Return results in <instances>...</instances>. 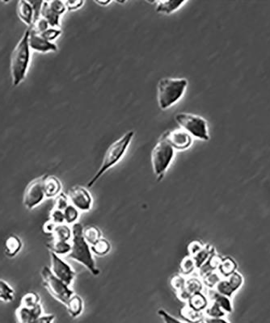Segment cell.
<instances>
[{
	"instance_id": "obj_1",
	"label": "cell",
	"mask_w": 270,
	"mask_h": 323,
	"mask_svg": "<svg viewBox=\"0 0 270 323\" xmlns=\"http://www.w3.org/2000/svg\"><path fill=\"white\" fill-rule=\"evenodd\" d=\"M84 228L82 224L79 222L71 226V251L67 257L82 264L92 275L96 276L100 274V270L96 267L91 246L84 237Z\"/></svg>"
},
{
	"instance_id": "obj_2",
	"label": "cell",
	"mask_w": 270,
	"mask_h": 323,
	"mask_svg": "<svg viewBox=\"0 0 270 323\" xmlns=\"http://www.w3.org/2000/svg\"><path fill=\"white\" fill-rule=\"evenodd\" d=\"M134 137V130H130L108 146L98 171L87 184L88 188L93 187L96 182L98 181L100 178L108 172V170L114 167L122 159L128 150V147L132 142Z\"/></svg>"
},
{
	"instance_id": "obj_3",
	"label": "cell",
	"mask_w": 270,
	"mask_h": 323,
	"mask_svg": "<svg viewBox=\"0 0 270 323\" xmlns=\"http://www.w3.org/2000/svg\"><path fill=\"white\" fill-rule=\"evenodd\" d=\"M188 87V80L184 78H163L157 84V102L159 108H170L183 97Z\"/></svg>"
},
{
	"instance_id": "obj_4",
	"label": "cell",
	"mask_w": 270,
	"mask_h": 323,
	"mask_svg": "<svg viewBox=\"0 0 270 323\" xmlns=\"http://www.w3.org/2000/svg\"><path fill=\"white\" fill-rule=\"evenodd\" d=\"M29 28H28L16 45L12 52L11 60V75L13 86H18L26 77L27 71L30 63V47L28 44Z\"/></svg>"
},
{
	"instance_id": "obj_5",
	"label": "cell",
	"mask_w": 270,
	"mask_h": 323,
	"mask_svg": "<svg viewBox=\"0 0 270 323\" xmlns=\"http://www.w3.org/2000/svg\"><path fill=\"white\" fill-rule=\"evenodd\" d=\"M176 150L165 141L160 138L151 151V165L156 180L160 182L164 179L167 171L175 158Z\"/></svg>"
},
{
	"instance_id": "obj_6",
	"label": "cell",
	"mask_w": 270,
	"mask_h": 323,
	"mask_svg": "<svg viewBox=\"0 0 270 323\" xmlns=\"http://www.w3.org/2000/svg\"><path fill=\"white\" fill-rule=\"evenodd\" d=\"M175 120L184 131H186L192 138L202 141H209L208 125L202 116H198L189 112H178L175 116Z\"/></svg>"
},
{
	"instance_id": "obj_7",
	"label": "cell",
	"mask_w": 270,
	"mask_h": 323,
	"mask_svg": "<svg viewBox=\"0 0 270 323\" xmlns=\"http://www.w3.org/2000/svg\"><path fill=\"white\" fill-rule=\"evenodd\" d=\"M41 275L44 287L50 295L62 305H66L70 297L74 294V291L70 289V286H67L64 282L57 278L52 273L50 267H42Z\"/></svg>"
},
{
	"instance_id": "obj_8",
	"label": "cell",
	"mask_w": 270,
	"mask_h": 323,
	"mask_svg": "<svg viewBox=\"0 0 270 323\" xmlns=\"http://www.w3.org/2000/svg\"><path fill=\"white\" fill-rule=\"evenodd\" d=\"M45 176L36 178L27 186L23 199L24 207L27 210H33L46 198L44 191Z\"/></svg>"
},
{
	"instance_id": "obj_9",
	"label": "cell",
	"mask_w": 270,
	"mask_h": 323,
	"mask_svg": "<svg viewBox=\"0 0 270 323\" xmlns=\"http://www.w3.org/2000/svg\"><path fill=\"white\" fill-rule=\"evenodd\" d=\"M50 270L57 278L64 282L67 286H72L75 278V271L67 262L65 261L60 256L50 252Z\"/></svg>"
},
{
	"instance_id": "obj_10",
	"label": "cell",
	"mask_w": 270,
	"mask_h": 323,
	"mask_svg": "<svg viewBox=\"0 0 270 323\" xmlns=\"http://www.w3.org/2000/svg\"><path fill=\"white\" fill-rule=\"evenodd\" d=\"M160 138L165 140L175 150H188L194 142L192 136L184 131L182 129H176L174 130H168L164 132Z\"/></svg>"
},
{
	"instance_id": "obj_11",
	"label": "cell",
	"mask_w": 270,
	"mask_h": 323,
	"mask_svg": "<svg viewBox=\"0 0 270 323\" xmlns=\"http://www.w3.org/2000/svg\"><path fill=\"white\" fill-rule=\"evenodd\" d=\"M67 195L70 203L80 211L88 212L92 210L93 198L86 188L82 186H74L69 190Z\"/></svg>"
},
{
	"instance_id": "obj_12",
	"label": "cell",
	"mask_w": 270,
	"mask_h": 323,
	"mask_svg": "<svg viewBox=\"0 0 270 323\" xmlns=\"http://www.w3.org/2000/svg\"><path fill=\"white\" fill-rule=\"evenodd\" d=\"M243 284V275L238 271H235L234 273H232L227 277L222 278L214 287V290L220 294L230 298L240 288L242 287Z\"/></svg>"
},
{
	"instance_id": "obj_13",
	"label": "cell",
	"mask_w": 270,
	"mask_h": 323,
	"mask_svg": "<svg viewBox=\"0 0 270 323\" xmlns=\"http://www.w3.org/2000/svg\"><path fill=\"white\" fill-rule=\"evenodd\" d=\"M28 44L31 50H35L37 52L46 53L49 51L55 52L58 50L56 45L53 42L46 40L42 37L40 34L34 33L29 30V37H28Z\"/></svg>"
},
{
	"instance_id": "obj_14",
	"label": "cell",
	"mask_w": 270,
	"mask_h": 323,
	"mask_svg": "<svg viewBox=\"0 0 270 323\" xmlns=\"http://www.w3.org/2000/svg\"><path fill=\"white\" fill-rule=\"evenodd\" d=\"M16 318L17 323H30L43 314V308L41 304L33 308L19 306L16 309Z\"/></svg>"
},
{
	"instance_id": "obj_15",
	"label": "cell",
	"mask_w": 270,
	"mask_h": 323,
	"mask_svg": "<svg viewBox=\"0 0 270 323\" xmlns=\"http://www.w3.org/2000/svg\"><path fill=\"white\" fill-rule=\"evenodd\" d=\"M203 292V284L198 278L188 277L187 278L186 285L182 291L176 293V297L179 300L184 301L186 303L189 297L194 293Z\"/></svg>"
},
{
	"instance_id": "obj_16",
	"label": "cell",
	"mask_w": 270,
	"mask_h": 323,
	"mask_svg": "<svg viewBox=\"0 0 270 323\" xmlns=\"http://www.w3.org/2000/svg\"><path fill=\"white\" fill-rule=\"evenodd\" d=\"M206 296L208 297L209 301L217 304L225 313H232L233 306L230 297L220 294L214 289H209Z\"/></svg>"
},
{
	"instance_id": "obj_17",
	"label": "cell",
	"mask_w": 270,
	"mask_h": 323,
	"mask_svg": "<svg viewBox=\"0 0 270 323\" xmlns=\"http://www.w3.org/2000/svg\"><path fill=\"white\" fill-rule=\"evenodd\" d=\"M62 185L60 180L54 176H46L44 180V191L46 198H55L62 192Z\"/></svg>"
},
{
	"instance_id": "obj_18",
	"label": "cell",
	"mask_w": 270,
	"mask_h": 323,
	"mask_svg": "<svg viewBox=\"0 0 270 323\" xmlns=\"http://www.w3.org/2000/svg\"><path fill=\"white\" fill-rule=\"evenodd\" d=\"M22 241L16 234H11L4 243V252L8 257L13 258L22 249Z\"/></svg>"
},
{
	"instance_id": "obj_19",
	"label": "cell",
	"mask_w": 270,
	"mask_h": 323,
	"mask_svg": "<svg viewBox=\"0 0 270 323\" xmlns=\"http://www.w3.org/2000/svg\"><path fill=\"white\" fill-rule=\"evenodd\" d=\"M17 13L23 22L29 25V27L32 25L34 21V11L30 2L20 1L17 4Z\"/></svg>"
},
{
	"instance_id": "obj_20",
	"label": "cell",
	"mask_w": 270,
	"mask_h": 323,
	"mask_svg": "<svg viewBox=\"0 0 270 323\" xmlns=\"http://www.w3.org/2000/svg\"><path fill=\"white\" fill-rule=\"evenodd\" d=\"M186 1H176V0H166V1H156V11L161 14L170 15L180 9Z\"/></svg>"
},
{
	"instance_id": "obj_21",
	"label": "cell",
	"mask_w": 270,
	"mask_h": 323,
	"mask_svg": "<svg viewBox=\"0 0 270 323\" xmlns=\"http://www.w3.org/2000/svg\"><path fill=\"white\" fill-rule=\"evenodd\" d=\"M209 302L210 301H209L207 296L204 294L203 292H199V293L192 294L189 297V299L188 300L186 304L195 311L203 313L206 307L208 306Z\"/></svg>"
},
{
	"instance_id": "obj_22",
	"label": "cell",
	"mask_w": 270,
	"mask_h": 323,
	"mask_svg": "<svg viewBox=\"0 0 270 323\" xmlns=\"http://www.w3.org/2000/svg\"><path fill=\"white\" fill-rule=\"evenodd\" d=\"M68 311L69 315L73 318H76L82 314L84 311V303L82 297L78 294L74 293L72 297H70L68 302L65 305Z\"/></svg>"
},
{
	"instance_id": "obj_23",
	"label": "cell",
	"mask_w": 270,
	"mask_h": 323,
	"mask_svg": "<svg viewBox=\"0 0 270 323\" xmlns=\"http://www.w3.org/2000/svg\"><path fill=\"white\" fill-rule=\"evenodd\" d=\"M41 17L45 19L48 22L50 28H58L60 27L61 16L50 9L47 1L42 2V8H41Z\"/></svg>"
},
{
	"instance_id": "obj_24",
	"label": "cell",
	"mask_w": 270,
	"mask_h": 323,
	"mask_svg": "<svg viewBox=\"0 0 270 323\" xmlns=\"http://www.w3.org/2000/svg\"><path fill=\"white\" fill-rule=\"evenodd\" d=\"M50 252L55 254L57 256H68L71 251V244L70 241H58L53 239L49 244H46Z\"/></svg>"
},
{
	"instance_id": "obj_25",
	"label": "cell",
	"mask_w": 270,
	"mask_h": 323,
	"mask_svg": "<svg viewBox=\"0 0 270 323\" xmlns=\"http://www.w3.org/2000/svg\"><path fill=\"white\" fill-rule=\"evenodd\" d=\"M221 259H222L214 252L212 256L209 258L208 260L199 269H198L201 277H204L205 275H207V274L216 271Z\"/></svg>"
},
{
	"instance_id": "obj_26",
	"label": "cell",
	"mask_w": 270,
	"mask_h": 323,
	"mask_svg": "<svg viewBox=\"0 0 270 323\" xmlns=\"http://www.w3.org/2000/svg\"><path fill=\"white\" fill-rule=\"evenodd\" d=\"M180 315L185 322L201 323L202 317L204 316V313L195 311L186 304L180 309Z\"/></svg>"
},
{
	"instance_id": "obj_27",
	"label": "cell",
	"mask_w": 270,
	"mask_h": 323,
	"mask_svg": "<svg viewBox=\"0 0 270 323\" xmlns=\"http://www.w3.org/2000/svg\"><path fill=\"white\" fill-rule=\"evenodd\" d=\"M52 236L53 239L69 241L72 238V229L66 223L56 225Z\"/></svg>"
},
{
	"instance_id": "obj_28",
	"label": "cell",
	"mask_w": 270,
	"mask_h": 323,
	"mask_svg": "<svg viewBox=\"0 0 270 323\" xmlns=\"http://www.w3.org/2000/svg\"><path fill=\"white\" fill-rule=\"evenodd\" d=\"M236 268H237V264L234 259L230 257H226L221 259L217 271L222 278H224L234 273L235 271H236Z\"/></svg>"
},
{
	"instance_id": "obj_29",
	"label": "cell",
	"mask_w": 270,
	"mask_h": 323,
	"mask_svg": "<svg viewBox=\"0 0 270 323\" xmlns=\"http://www.w3.org/2000/svg\"><path fill=\"white\" fill-rule=\"evenodd\" d=\"M215 252L214 247L210 244L204 245L203 248L194 256V261L196 263L197 269H199L207 260Z\"/></svg>"
},
{
	"instance_id": "obj_30",
	"label": "cell",
	"mask_w": 270,
	"mask_h": 323,
	"mask_svg": "<svg viewBox=\"0 0 270 323\" xmlns=\"http://www.w3.org/2000/svg\"><path fill=\"white\" fill-rule=\"evenodd\" d=\"M84 237L88 244L92 246L96 244L100 238H102V232L98 227L94 226H87L84 228Z\"/></svg>"
},
{
	"instance_id": "obj_31",
	"label": "cell",
	"mask_w": 270,
	"mask_h": 323,
	"mask_svg": "<svg viewBox=\"0 0 270 323\" xmlns=\"http://www.w3.org/2000/svg\"><path fill=\"white\" fill-rule=\"evenodd\" d=\"M92 253L97 256H104L108 255L111 251V244L106 238L102 237L96 244L91 246Z\"/></svg>"
},
{
	"instance_id": "obj_32",
	"label": "cell",
	"mask_w": 270,
	"mask_h": 323,
	"mask_svg": "<svg viewBox=\"0 0 270 323\" xmlns=\"http://www.w3.org/2000/svg\"><path fill=\"white\" fill-rule=\"evenodd\" d=\"M196 269V263L192 256H185L180 262V274L185 277H189Z\"/></svg>"
},
{
	"instance_id": "obj_33",
	"label": "cell",
	"mask_w": 270,
	"mask_h": 323,
	"mask_svg": "<svg viewBox=\"0 0 270 323\" xmlns=\"http://www.w3.org/2000/svg\"><path fill=\"white\" fill-rule=\"evenodd\" d=\"M14 290L4 279H0V301L9 303L14 300Z\"/></svg>"
},
{
	"instance_id": "obj_34",
	"label": "cell",
	"mask_w": 270,
	"mask_h": 323,
	"mask_svg": "<svg viewBox=\"0 0 270 323\" xmlns=\"http://www.w3.org/2000/svg\"><path fill=\"white\" fill-rule=\"evenodd\" d=\"M41 301L40 296L35 292L27 293L21 297L20 300V306L26 308H33L39 305Z\"/></svg>"
},
{
	"instance_id": "obj_35",
	"label": "cell",
	"mask_w": 270,
	"mask_h": 323,
	"mask_svg": "<svg viewBox=\"0 0 270 323\" xmlns=\"http://www.w3.org/2000/svg\"><path fill=\"white\" fill-rule=\"evenodd\" d=\"M63 214H64L65 223L67 225H74V223L78 222L79 218L80 217V211L72 206L71 204H70L67 207L63 210Z\"/></svg>"
},
{
	"instance_id": "obj_36",
	"label": "cell",
	"mask_w": 270,
	"mask_h": 323,
	"mask_svg": "<svg viewBox=\"0 0 270 323\" xmlns=\"http://www.w3.org/2000/svg\"><path fill=\"white\" fill-rule=\"evenodd\" d=\"M203 313L204 315L211 317H224L226 316V313L217 304L210 301Z\"/></svg>"
},
{
	"instance_id": "obj_37",
	"label": "cell",
	"mask_w": 270,
	"mask_h": 323,
	"mask_svg": "<svg viewBox=\"0 0 270 323\" xmlns=\"http://www.w3.org/2000/svg\"><path fill=\"white\" fill-rule=\"evenodd\" d=\"M187 279L185 276L181 275V274H176L172 276L170 280L171 286L172 289L175 290L176 293H180L182 291L186 285Z\"/></svg>"
},
{
	"instance_id": "obj_38",
	"label": "cell",
	"mask_w": 270,
	"mask_h": 323,
	"mask_svg": "<svg viewBox=\"0 0 270 323\" xmlns=\"http://www.w3.org/2000/svg\"><path fill=\"white\" fill-rule=\"evenodd\" d=\"M202 279H203L205 286H207L209 289H214L217 284L222 279V276L219 275L218 271H214V272L205 275L204 277H202Z\"/></svg>"
},
{
	"instance_id": "obj_39",
	"label": "cell",
	"mask_w": 270,
	"mask_h": 323,
	"mask_svg": "<svg viewBox=\"0 0 270 323\" xmlns=\"http://www.w3.org/2000/svg\"><path fill=\"white\" fill-rule=\"evenodd\" d=\"M70 204V200H69L67 194L61 192L58 196L55 197V199H54V209H57V210L63 211Z\"/></svg>"
},
{
	"instance_id": "obj_40",
	"label": "cell",
	"mask_w": 270,
	"mask_h": 323,
	"mask_svg": "<svg viewBox=\"0 0 270 323\" xmlns=\"http://www.w3.org/2000/svg\"><path fill=\"white\" fill-rule=\"evenodd\" d=\"M49 220L54 222L55 225H60V224L65 223L64 214L62 210H57L53 208L52 210L50 211V217Z\"/></svg>"
},
{
	"instance_id": "obj_41",
	"label": "cell",
	"mask_w": 270,
	"mask_h": 323,
	"mask_svg": "<svg viewBox=\"0 0 270 323\" xmlns=\"http://www.w3.org/2000/svg\"><path fill=\"white\" fill-rule=\"evenodd\" d=\"M61 33H62V31L59 28H49L47 30L42 32L40 35L42 37L45 38L46 40L52 42L53 41L55 40L57 37L60 36Z\"/></svg>"
},
{
	"instance_id": "obj_42",
	"label": "cell",
	"mask_w": 270,
	"mask_h": 323,
	"mask_svg": "<svg viewBox=\"0 0 270 323\" xmlns=\"http://www.w3.org/2000/svg\"><path fill=\"white\" fill-rule=\"evenodd\" d=\"M48 5L53 12L59 16L64 14V12L66 11V4L62 1H50L48 2Z\"/></svg>"
},
{
	"instance_id": "obj_43",
	"label": "cell",
	"mask_w": 270,
	"mask_h": 323,
	"mask_svg": "<svg viewBox=\"0 0 270 323\" xmlns=\"http://www.w3.org/2000/svg\"><path fill=\"white\" fill-rule=\"evenodd\" d=\"M158 314L164 323H187L185 321H181V320L176 318L174 316H172L170 313H168L166 310L160 309L158 310Z\"/></svg>"
},
{
	"instance_id": "obj_44",
	"label": "cell",
	"mask_w": 270,
	"mask_h": 323,
	"mask_svg": "<svg viewBox=\"0 0 270 323\" xmlns=\"http://www.w3.org/2000/svg\"><path fill=\"white\" fill-rule=\"evenodd\" d=\"M204 247V244H202L200 241H192L188 246V256L194 257L195 255L200 252L201 250Z\"/></svg>"
},
{
	"instance_id": "obj_45",
	"label": "cell",
	"mask_w": 270,
	"mask_h": 323,
	"mask_svg": "<svg viewBox=\"0 0 270 323\" xmlns=\"http://www.w3.org/2000/svg\"><path fill=\"white\" fill-rule=\"evenodd\" d=\"M54 319H55V315L49 313V314H42L30 323H53Z\"/></svg>"
},
{
	"instance_id": "obj_46",
	"label": "cell",
	"mask_w": 270,
	"mask_h": 323,
	"mask_svg": "<svg viewBox=\"0 0 270 323\" xmlns=\"http://www.w3.org/2000/svg\"><path fill=\"white\" fill-rule=\"evenodd\" d=\"M201 323H230L224 317H211L204 315L202 317Z\"/></svg>"
},
{
	"instance_id": "obj_47",
	"label": "cell",
	"mask_w": 270,
	"mask_h": 323,
	"mask_svg": "<svg viewBox=\"0 0 270 323\" xmlns=\"http://www.w3.org/2000/svg\"><path fill=\"white\" fill-rule=\"evenodd\" d=\"M65 4H66V10L75 11L81 8L84 5V1H66Z\"/></svg>"
},
{
	"instance_id": "obj_48",
	"label": "cell",
	"mask_w": 270,
	"mask_h": 323,
	"mask_svg": "<svg viewBox=\"0 0 270 323\" xmlns=\"http://www.w3.org/2000/svg\"><path fill=\"white\" fill-rule=\"evenodd\" d=\"M55 226H56V225L54 222H51L50 220H48L47 222H45L44 225L42 226V229H43V232L46 234H51L52 235Z\"/></svg>"
},
{
	"instance_id": "obj_49",
	"label": "cell",
	"mask_w": 270,
	"mask_h": 323,
	"mask_svg": "<svg viewBox=\"0 0 270 323\" xmlns=\"http://www.w3.org/2000/svg\"><path fill=\"white\" fill-rule=\"evenodd\" d=\"M95 3L99 4L100 6L105 7L111 4V1H108H108H95Z\"/></svg>"
}]
</instances>
